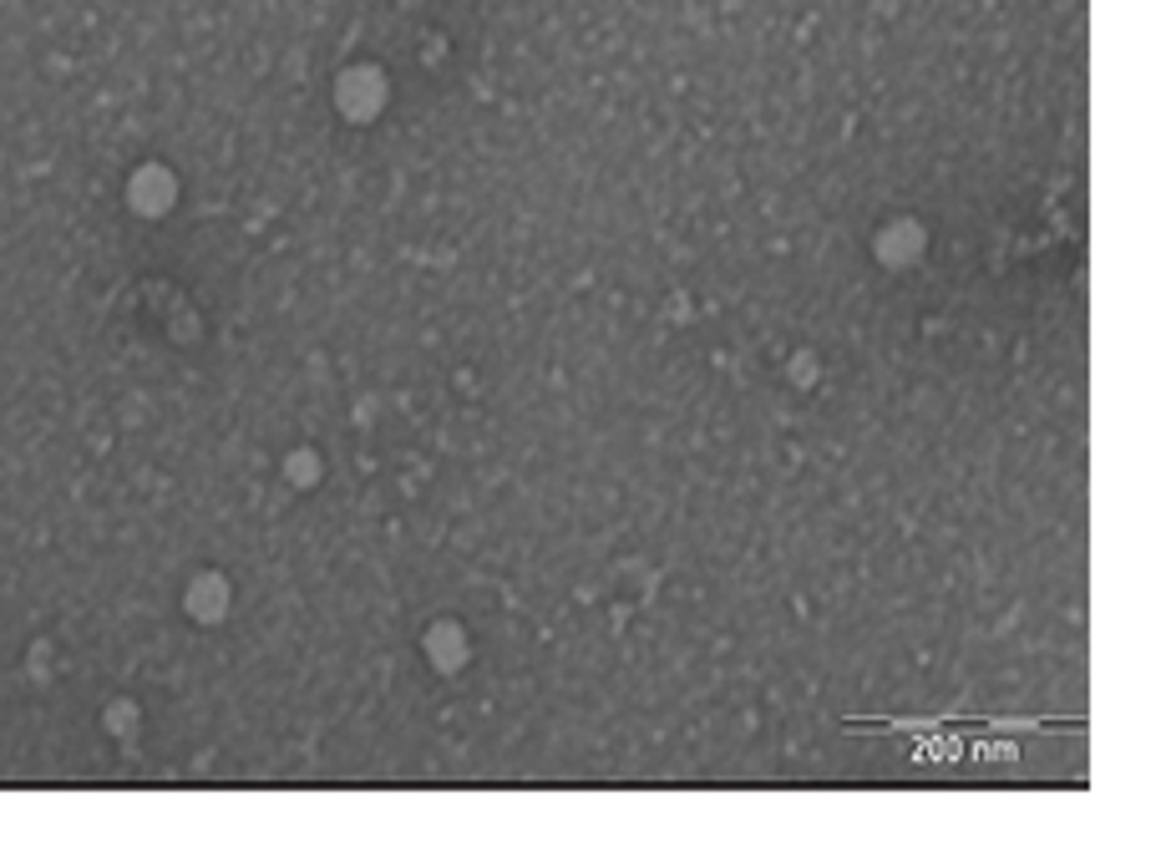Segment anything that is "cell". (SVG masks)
Masks as SVG:
<instances>
[{"mask_svg":"<svg viewBox=\"0 0 1161 852\" xmlns=\"http://www.w3.org/2000/svg\"><path fill=\"white\" fill-rule=\"evenodd\" d=\"M877 259L893 269L913 265V259H923V228L913 224V218H898V224H887L883 234H877Z\"/></svg>","mask_w":1161,"mask_h":852,"instance_id":"1","label":"cell"},{"mask_svg":"<svg viewBox=\"0 0 1161 852\" xmlns=\"http://www.w3.org/2000/svg\"><path fill=\"white\" fill-rule=\"evenodd\" d=\"M224 604H228V584L218 574H204V578H193V588H188V614L198 619V625H218L224 619Z\"/></svg>","mask_w":1161,"mask_h":852,"instance_id":"2","label":"cell"},{"mask_svg":"<svg viewBox=\"0 0 1161 852\" xmlns=\"http://www.w3.org/2000/svg\"><path fill=\"white\" fill-rule=\"evenodd\" d=\"M285 472H300V478L310 482V478H315V456H310V452H300L295 462H285Z\"/></svg>","mask_w":1161,"mask_h":852,"instance_id":"5","label":"cell"},{"mask_svg":"<svg viewBox=\"0 0 1161 852\" xmlns=\"http://www.w3.org/2000/svg\"><path fill=\"white\" fill-rule=\"evenodd\" d=\"M427 649H431V665H436V670H462V665H468V635H462L456 625L431 629Z\"/></svg>","mask_w":1161,"mask_h":852,"instance_id":"3","label":"cell"},{"mask_svg":"<svg viewBox=\"0 0 1161 852\" xmlns=\"http://www.w3.org/2000/svg\"><path fill=\"white\" fill-rule=\"evenodd\" d=\"M132 204L143 208V214H163V208L173 204V178L157 168H143L137 178H132Z\"/></svg>","mask_w":1161,"mask_h":852,"instance_id":"4","label":"cell"}]
</instances>
